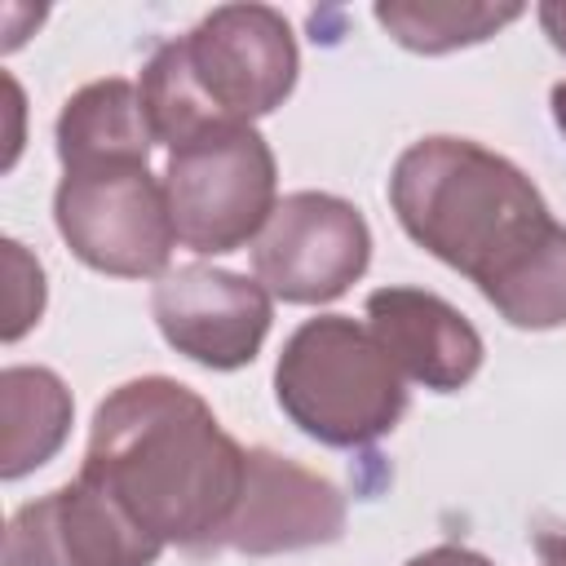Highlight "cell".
Here are the masks:
<instances>
[{
    "instance_id": "1",
    "label": "cell",
    "mask_w": 566,
    "mask_h": 566,
    "mask_svg": "<svg viewBox=\"0 0 566 566\" xmlns=\"http://www.w3.org/2000/svg\"><path fill=\"white\" fill-rule=\"evenodd\" d=\"M389 208L407 239L460 270L504 323H566V226L513 159L469 137H420L389 172Z\"/></svg>"
},
{
    "instance_id": "2",
    "label": "cell",
    "mask_w": 566,
    "mask_h": 566,
    "mask_svg": "<svg viewBox=\"0 0 566 566\" xmlns=\"http://www.w3.org/2000/svg\"><path fill=\"white\" fill-rule=\"evenodd\" d=\"M248 451L212 407L172 376L115 385L88 424L80 478L106 491L146 535L190 557L217 553L243 495Z\"/></svg>"
},
{
    "instance_id": "3",
    "label": "cell",
    "mask_w": 566,
    "mask_h": 566,
    "mask_svg": "<svg viewBox=\"0 0 566 566\" xmlns=\"http://www.w3.org/2000/svg\"><path fill=\"white\" fill-rule=\"evenodd\" d=\"M296 35L270 4H221L186 35L159 44L137 80L155 142L168 150L252 124L296 88Z\"/></svg>"
},
{
    "instance_id": "4",
    "label": "cell",
    "mask_w": 566,
    "mask_h": 566,
    "mask_svg": "<svg viewBox=\"0 0 566 566\" xmlns=\"http://www.w3.org/2000/svg\"><path fill=\"white\" fill-rule=\"evenodd\" d=\"M274 398L283 416L323 447H371L407 411V376L367 323L349 314L305 318L279 349Z\"/></svg>"
},
{
    "instance_id": "5",
    "label": "cell",
    "mask_w": 566,
    "mask_h": 566,
    "mask_svg": "<svg viewBox=\"0 0 566 566\" xmlns=\"http://www.w3.org/2000/svg\"><path fill=\"white\" fill-rule=\"evenodd\" d=\"M53 221L62 243L97 274H168L177 230L164 177H155L146 159H97L62 168L53 190Z\"/></svg>"
},
{
    "instance_id": "6",
    "label": "cell",
    "mask_w": 566,
    "mask_h": 566,
    "mask_svg": "<svg viewBox=\"0 0 566 566\" xmlns=\"http://www.w3.org/2000/svg\"><path fill=\"white\" fill-rule=\"evenodd\" d=\"M164 190L177 243L199 256H221L261 234L279 203V164L252 124L203 133L168 150Z\"/></svg>"
},
{
    "instance_id": "7",
    "label": "cell",
    "mask_w": 566,
    "mask_h": 566,
    "mask_svg": "<svg viewBox=\"0 0 566 566\" xmlns=\"http://www.w3.org/2000/svg\"><path fill=\"white\" fill-rule=\"evenodd\" d=\"M371 261L363 212L327 190H292L274 203L252 239L256 283L287 305H323L345 296Z\"/></svg>"
},
{
    "instance_id": "8",
    "label": "cell",
    "mask_w": 566,
    "mask_h": 566,
    "mask_svg": "<svg viewBox=\"0 0 566 566\" xmlns=\"http://www.w3.org/2000/svg\"><path fill=\"white\" fill-rule=\"evenodd\" d=\"M150 314L159 336L208 371L248 367L274 323V296L234 270L177 265L150 287Z\"/></svg>"
},
{
    "instance_id": "9",
    "label": "cell",
    "mask_w": 566,
    "mask_h": 566,
    "mask_svg": "<svg viewBox=\"0 0 566 566\" xmlns=\"http://www.w3.org/2000/svg\"><path fill=\"white\" fill-rule=\"evenodd\" d=\"M159 553L164 544L80 473L22 504L4 531V566H155Z\"/></svg>"
},
{
    "instance_id": "10",
    "label": "cell",
    "mask_w": 566,
    "mask_h": 566,
    "mask_svg": "<svg viewBox=\"0 0 566 566\" xmlns=\"http://www.w3.org/2000/svg\"><path fill=\"white\" fill-rule=\"evenodd\" d=\"M345 495L301 460H287L270 447H248L243 495L226 522L217 553H296L314 544H336L345 535Z\"/></svg>"
},
{
    "instance_id": "11",
    "label": "cell",
    "mask_w": 566,
    "mask_h": 566,
    "mask_svg": "<svg viewBox=\"0 0 566 566\" xmlns=\"http://www.w3.org/2000/svg\"><path fill=\"white\" fill-rule=\"evenodd\" d=\"M367 327L394 367L433 394L464 389L486 354L478 327L451 301L424 287H376L367 296Z\"/></svg>"
},
{
    "instance_id": "12",
    "label": "cell",
    "mask_w": 566,
    "mask_h": 566,
    "mask_svg": "<svg viewBox=\"0 0 566 566\" xmlns=\"http://www.w3.org/2000/svg\"><path fill=\"white\" fill-rule=\"evenodd\" d=\"M53 137H57L62 168L97 164V159H150V146H155L142 93L133 80H119V75L75 88L62 102Z\"/></svg>"
},
{
    "instance_id": "13",
    "label": "cell",
    "mask_w": 566,
    "mask_h": 566,
    "mask_svg": "<svg viewBox=\"0 0 566 566\" xmlns=\"http://www.w3.org/2000/svg\"><path fill=\"white\" fill-rule=\"evenodd\" d=\"M71 389L49 367H4L0 376V473L13 482L57 455L71 429Z\"/></svg>"
},
{
    "instance_id": "14",
    "label": "cell",
    "mask_w": 566,
    "mask_h": 566,
    "mask_svg": "<svg viewBox=\"0 0 566 566\" xmlns=\"http://www.w3.org/2000/svg\"><path fill=\"white\" fill-rule=\"evenodd\" d=\"M371 13L389 31V40L402 49L451 53V49L491 40L500 27L517 22L526 9L491 4V0H380Z\"/></svg>"
},
{
    "instance_id": "15",
    "label": "cell",
    "mask_w": 566,
    "mask_h": 566,
    "mask_svg": "<svg viewBox=\"0 0 566 566\" xmlns=\"http://www.w3.org/2000/svg\"><path fill=\"white\" fill-rule=\"evenodd\" d=\"M4 340H18L44 314V270L18 239H4Z\"/></svg>"
},
{
    "instance_id": "16",
    "label": "cell",
    "mask_w": 566,
    "mask_h": 566,
    "mask_svg": "<svg viewBox=\"0 0 566 566\" xmlns=\"http://www.w3.org/2000/svg\"><path fill=\"white\" fill-rule=\"evenodd\" d=\"M407 566H495V562L473 553V548H464V544H438V548L416 553Z\"/></svg>"
},
{
    "instance_id": "17",
    "label": "cell",
    "mask_w": 566,
    "mask_h": 566,
    "mask_svg": "<svg viewBox=\"0 0 566 566\" xmlns=\"http://www.w3.org/2000/svg\"><path fill=\"white\" fill-rule=\"evenodd\" d=\"M531 548H535L539 566H566V522H544L531 535Z\"/></svg>"
},
{
    "instance_id": "18",
    "label": "cell",
    "mask_w": 566,
    "mask_h": 566,
    "mask_svg": "<svg viewBox=\"0 0 566 566\" xmlns=\"http://www.w3.org/2000/svg\"><path fill=\"white\" fill-rule=\"evenodd\" d=\"M535 18H539L548 44H553L557 53H566V0H544V4L535 9Z\"/></svg>"
},
{
    "instance_id": "19",
    "label": "cell",
    "mask_w": 566,
    "mask_h": 566,
    "mask_svg": "<svg viewBox=\"0 0 566 566\" xmlns=\"http://www.w3.org/2000/svg\"><path fill=\"white\" fill-rule=\"evenodd\" d=\"M548 106H553V124H557V133L566 137V80H562V84H553Z\"/></svg>"
}]
</instances>
